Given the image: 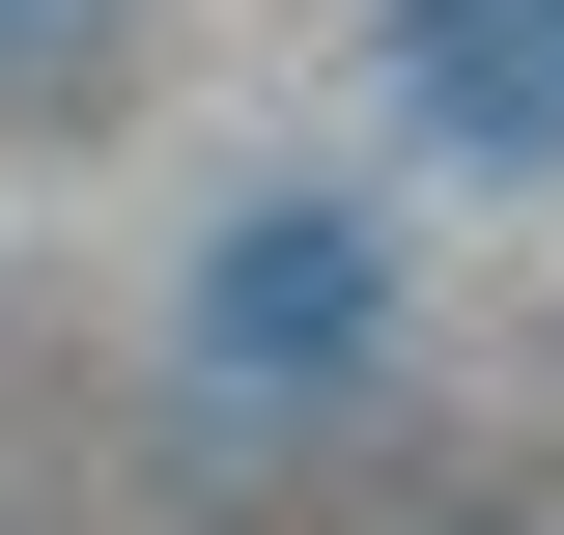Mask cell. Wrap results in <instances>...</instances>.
Returning <instances> with one entry per match:
<instances>
[{"instance_id":"cell-1","label":"cell","mask_w":564,"mask_h":535,"mask_svg":"<svg viewBox=\"0 0 564 535\" xmlns=\"http://www.w3.org/2000/svg\"><path fill=\"white\" fill-rule=\"evenodd\" d=\"M395 57H423V113L564 141V0H395Z\"/></svg>"},{"instance_id":"cell-2","label":"cell","mask_w":564,"mask_h":535,"mask_svg":"<svg viewBox=\"0 0 564 535\" xmlns=\"http://www.w3.org/2000/svg\"><path fill=\"white\" fill-rule=\"evenodd\" d=\"M226 338H254V367H339L367 338V226H254V254H226Z\"/></svg>"}]
</instances>
